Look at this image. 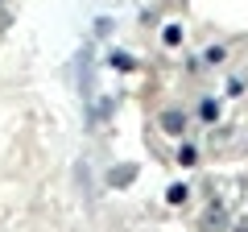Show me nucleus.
<instances>
[{
    "label": "nucleus",
    "mask_w": 248,
    "mask_h": 232,
    "mask_svg": "<svg viewBox=\"0 0 248 232\" xmlns=\"http://www.w3.org/2000/svg\"><path fill=\"white\" fill-rule=\"evenodd\" d=\"M215 112H219V108H215L211 99H203V108H199V116H203V120H215Z\"/></svg>",
    "instance_id": "7ed1b4c3"
},
{
    "label": "nucleus",
    "mask_w": 248,
    "mask_h": 232,
    "mask_svg": "<svg viewBox=\"0 0 248 232\" xmlns=\"http://www.w3.org/2000/svg\"><path fill=\"white\" fill-rule=\"evenodd\" d=\"M203 228H207V232H219V228H223V212H219V207H211V215L203 220Z\"/></svg>",
    "instance_id": "f257e3e1"
},
{
    "label": "nucleus",
    "mask_w": 248,
    "mask_h": 232,
    "mask_svg": "<svg viewBox=\"0 0 248 232\" xmlns=\"http://www.w3.org/2000/svg\"><path fill=\"white\" fill-rule=\"evenodd\" d=\"M161 125H166L170 133H178V129H182V116H178V112H166V116H161Z\"/></svg>",
    "instance_id": "f03ea898"
}]
</instances>
